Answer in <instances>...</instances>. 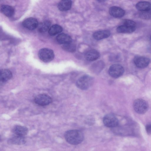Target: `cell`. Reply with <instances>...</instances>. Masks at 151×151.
<instances>
[{
	"mask_svg": "<svg viewBox=\"0 0 151 151\" xmlns=\"http://www.w3.org/2000/svg\"><path fill=\"white\" fill-rule=\"evenodd\" d=\"M136 29V26L123 24L117 28V31L119 33H131L134 32Z\"/></svg>",
	"mask_w": 151,
	"mask_h": 151,
	"instance_id": "cell-12",
	"label": "cell"
},
{
	"mask_svg": "<svg viewBox=\"0 0 151 151\" xmlns=\"http://www.w3.org/2000/svg\"><path fill=\"white\" fill-rule=\"evenodd\" d=\"M22 25L26 29L29 30H33L37 27L38 24L37 20L33 17H30L24 20Z\"/></svg>",
	"mask_w": 151,
	"mask_h": 151,
	"instance_id": "cell-9",
	"label": "cell"
},
{
	"mask_svg": "<svg viewBox=\"0 0 151 151\" xmlns=\"http://www.w3.org/2000/svg\"><path fill=\"white\" fill-rule=\"evenodd\" d=\"M101 2H103L105 1L106 0H97Z\"/></svg>",
	"mask_w": 151,
	"mask_h": 151,
	"instance_id": "cell-27",
	"label": "cell"
},
{
	"mask_svg": "<svg viewBox=\"0 0 151 151\" xmlns=\"http://www.w3.org/2000/svg\"><path fill=\"white\" fill-rule=\"evenodd\" d=\"M63 48L65 50L69 52H74L76 49L74 45L71 42L64 44L63 46Z\"/></svg>",
	"mask_w": 151,
	"mask_h": 151,
	"instance_id": "cell-25",
	"label": "cell"
},
{
	"mask_svg": "<svg viewBox=\"0 0 151 151\" xmlns=\"http://www.w3.org/2000/svg\"><path fill=\"white\" fill-rule=\"evenodd\" d=\"M35 102L41 106L48 105L52 102V99L48 95L44 94H40L36 96L34 99Z\"/></svg>",
	"mask_w": 151,
	"mask_h": 151,
	"instance_id": "cell-5",
	"label": "cell"
},
{
	"mask_svg": "<svg viewBox=\"0 0 151 151\" xmlns=\"http://www.w3.org/2000/svg\"><path fill=\"white\" fill-rule=\"evenodd\" d=\"M1 12L7 17H10L14 14V10L12 6L8 5H3L1 6Z\"/></svg>",
	"mask_w": 151,
	"mask_h": 151,
	"instance_id": "cell-15",
	"label": "cell"
},
{
	"mask_svg": "<svg viewBox=\"0 0 151 151\" xmlns=\"http://www.w3.org/2000/svg\"><path fill=\"white\" fill-rule=\"evenodd\" d=\"M71 5V0H61L58 4V7L60 10L65 11L70 9Z\"/></svg>",
	"mask_w": 151,
	"mask_h": 151,
	"instance_id": "cell-16",
	"label": "cell"
},
{
	"mask_svg": "<svg viewBox=\"0 0 151 151\" xmlns=\"http://www.w3.org/2000/svg\"><path fill=\"white\" fill-rule=\"evenodd\" d=\"M133 107L134 111L137 113L142 114L145 113L148 110L149 105L148 103L142 99H137L134 101Z\"/></svg>",
	"mask_w": 151,
	"mask_h": 151,
	"instance_id": "cell-2",
	"label": "cell"
},
{
	"mask_svg": "<svg viewBox=\"0 0 151 151\" xmlns=\"http://www.w3.org/2000/svg\"><path fill=\"white\" fill-rule=\"evenodd\" d=\"M12 132L15 135L24 136L28 132L27 128L23 126L16 125L12 129Z\"/></svg>",
	"mask_w": 151,
	"mask_h": 151,
	"instance_id": "cell-13",
	"label": "cell"
},
{
	"mask_svg": "<svg viewBox=\"0 0 151 151\" xmlns=\"http://www.w3.org/2000/svg\"><path fill=\"white\" fill-rule=\"evenodd\" d=\"M7 142L9 144L21 145L24 144L26 140L24 136L14 135L8 139Z\"/></svg>",
	"mask_w": 151,
	"mask_h": 151,
	"instance_id": "cell-10",
	"label": "cell"
},
{
	"mask_svg": "<svg viewBox=\"0 0 151 151\" xmlns=\"http://www.w3.org/2000/svg\"><path fill=\"white\" fill-rule=\"evenodd\" d=\"M64 137L66 141L72 145H77L81 143L83 140V133L80 130H71L66 132Z\"/></svg>",
	"mask_w": 151,
	"mask_h": 151,
	"instance_id": "cell-1",
	"label": "cell"
},
{
	"mask_svg": "<svg viewBox=\"0 0 151 151\" xmlns=\"http://www.w3.org/2000/svg\"><path fill=\"white\" fill-rule=\"evenodd\" d=\"M63 29L58 24H55L50 27L48 30V33L51 36H54L62 31Z\"/></svg>",
	"mask_w": 151,
	"mask_h": 151,
	"instance_id": "cell-22",
	"label": "cell"
},
{
	"mask_svg": "<svg viewBox=\"0 0 151 151\" xmlns=\"http://www.w3.org/2000/svg\"><path fill=\"white\" fill-rule=\"evenodd\" d=\"M150 10L140 11L139 14V17L143 19H151V11Z\"/></svg>",
	"mask_w": 151,
	"mask_h": 151,
	"instance_id": "cell-24",
	"label": "cell"
},
{
	"mask_svg": "<svg viewBox=\"0 0 151 151\" xmlns=\"http://www.w3.org/2000/svg\"><path fill=\"white\" fill-rule=\"evenodd\" d=\"M57 42L61 44H66L71 42L72 38L68 35L61 33L58 35L56 37Z\"/></svg>",
	"mask_w": 151,
	"mask_h": 151,
	"instance_id": "cell-17",
	"label": "cell"
},
{
	"mask_svg": "<svg viewBox=\"0 0 151 151\" xmlns=\"http://www.w3.org/2000/svg\"><path fill=\"white\" fill-rule=\"evenodd\" d=\"M51 24L50 22L46 20L38 24L37 29L39 32L43 33L49 30Z\"/></svg>",
	"mask_w": 151,
	"mask_h": 151,
	"instance_id": "cell-21",
	"label": "cell"
},
{
	"mask_svg": "<svg viewBox=\"0 0 151 151\" xmlns=\"http://www.w3.org/2000/svg\"><path fill=\"white\" fill-rule=\"evenodd\" d=\"M99 53L97 50L92 49L87 51L85 55L86 59L89 61L97 60L99 57Z\"/></svg>",
	"mask_w": 151,
	"mask_h": 151,
	"instance_id": "cell-14",
	"label": "cell"
},
{
	"mask_svg": "<svg viewBox=\"0 0 151 151\" xmlns=\"http://www.w3.org/2000/svg\"><path fill=\"white\" fill-rule=\"evenodd\" d=\"M104 66V63L102 61H99L93 64L91 67V70L93 72L98 73L101 71Z\"/></svg>",
	"mask_w": 151,
	"mask_h": 151,
	"instance_id": "cell-23",
	"label": "cell"
},
{
	"mask_svg": "<svg viewBox=\"0 0 151 151\" xmlns=\"http://www.w3.org/2000/svg\"><path fill=\"white\" fill-rule=\"evenodd\" d=\"M93 81L92 77L88 75H85L78 79L76 82V85L81 89L86 90L91 87Z\"/></svg>",
	"mask_w": 151,
	"mask_h": 151,
	"instance_id": "cell-3",
	"label": "cell"
},
{
	"mask_svg": "<svg viewBox=\"0 0 151 151\" xmlns=\"http://www.w3.org/2000/svg\"><path fill=\"white\" fill-rule=\"evenodd\" d=\"M137 9L140 11H145L151 10V4L147 1H140L136 5Z\"/></svg>",
	"mask_w": 151,
	"mask_h": 151,
	"instance_id": "cell-20",
	"label": "cell"
},
{
	"mask_svg": "<svg viewBox=\"0 0 151 151\" xmlns=\"http://www.w3.org/2000/svg\"><path fill=\"white\" fill-rule=\"evenodd\" d=\"M110 14L115 17H121L124 16L125 11L121 8L116 6L111 7L109 10Z\"/></svg>",
	"mask_w": 151,
	"mask_h": 151,
	"instance_id": "cell-11",
	"label": "cell"
},
{
	"mask_svg": "<svg viewBox=\"0 0 151 151\" xmlns=\"http://www.w3.org/2000/svg\"><path fill=\"white\" fill-rule=\"evenodd\" d=\"M150 40L151 42V35H150Z\"/></svg>",
	"mask_w": 151,
	"mask_h": 151,
	"instance_id": "cell-28",
	"label": "cell"
},
{
	"mask_svg": "<svg viewBox=\"0 0 151 151\" xmlns=\"http://www.w3.org/2000/svg\"><path fill=\"white\" fill-rule=\"evenodd\" d=\"M146 129L147 133L148 134H151V123L147 124L146 127Z\"/></svg>",
	"mask_w": 151,
	"mask_h": 151,
	"instance_id": "cell-26",
	"label": "cell"
},
{
	"mask_svg": "<svg viewBox=\"0 0 151 151\" xmlns=\"http://www.w3.org/2000/svg\"><path fill=\"white\" fill-rule=\"evenodd\" d=\"M110 34V32L109 30H103L95 32L93 33V36L95 39L99 40L108 37Z\"/></svg>",
	"mask_w": 151,
	"mask_h": 151,
	"instance_id": "cell-18",
	"label": "cell"
},
{
	"mask_svg": "<svg viewBox=\"0 0 151 151\" xmlns=\"http://www.w3.org/2000/svg\"><path fill=\"white\" fill-rule=\"evenodd\" d=\"M12 77V73L9 70L2 69L0 70V79L2 82H6L10 79Z\"/></svg>",
	"mask_w": 151,
	"mask_h": 151,
	"instance_id": "cell-19",
	"label": "cell"
},
{
	"mask_svg": "<svg viewBox=\"0 0 151 151\" xmlns=\"http://www.w3.org/2000/svg\"><path fill=\"white\" fill-rule=\"evenodd\" d=\"M150 60L147 58L141 56H135L134 59V64L137 67L143 68L146 67L150 63Z\"/></svg>",
	"mask_w": 151,
	"mask_h": 151,
	"instance_id": "cell-8",
	"label": "cell"
},
{
	"mask_svg": "<svg viewBox=\"0 0 151 151\" xmlns=\"http://www.w3.org/2000/svg\"><path fill=\"white\" fill-rule=\"evenodd\" d=\"M38 56L41 60L44 62L47 63L53 59L54 54L52 50L48 48H43L39 51Z\"/></svg>",
	"mask_w": 151,
	"mask_h": 151,
	"instance_id": "cell-4",
	"label": "cell"
},
{
	"mask_svg": "<svg viewBox=\"0 0 151 151\" xmlns=\"http://www.w3.org/2000/svg\"><path fill=\"white\" fill-rule=\"evenodd\" d=\"M103 122L104 125L109 127H114L119 124V121L117 118L114 115L108 114L103 118Z\"/></svg>",
	"mask_w": 151,
	"mask_h": 151,
	"instance_id": "cell-6",
	"label": "cell"
},
{
	"mask_svg": "<svg viewBox=\"0 0 151 151\" xmlns=\"http://www.w3.org/2000/svg\"><path fill=\"white\" fill-rule=\"evenodd\" d=\"M124 69L123 67L119 64L111 65L109 70V73L111 76L114 78H117L121 76L123 73Z\"/></svg>",
	"mask_w": 151,
	"mask_h": 151,
	"instance_id": "cell-7",
	"label": "cell"
}]
</instances>
